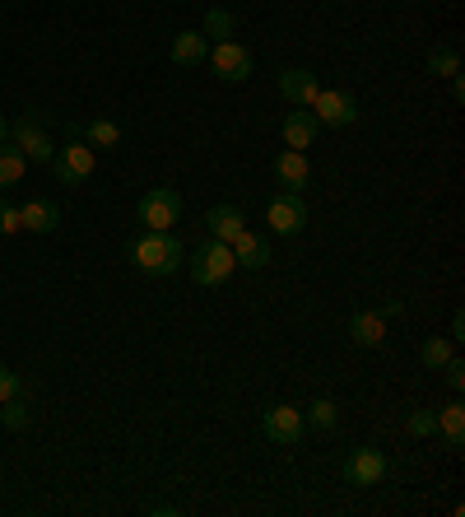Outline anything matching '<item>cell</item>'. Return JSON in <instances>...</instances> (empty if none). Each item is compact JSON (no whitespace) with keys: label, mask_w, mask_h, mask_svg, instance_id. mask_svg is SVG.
Here are the masks:
<instances>
[{"label":"cell","mask_w":465,"mask_h":517,"mask_svg":"<svg viewBox=\"0 0 465 517\" xmlns=\"http://www.w3.org/2000/svg\"><path fill=\"white\" fill-rule=\"evenodd\" d=\"M131 266L140 275H154V280H163V275H177V266H186V247H182V238H177L173 229H168V233L145 229L131 243Z\"/></svg>","instance_id":"1"},{"label":"cell","mask_w":465,"mask_h":517,"mask_svg":"<svg viewBox=\"0 0 465 517\" xmlns=\"http://www.w3.org/2000/svg\"><path fill=\"white\" fill-rule=\"evenodd\" d=\"M186 271H191V280H196L200 289H214V285H224L228 275L238 271V257H233V247H228V243H219V238H205V243L191 252Z\"/></svg>","instance_id":"2"},{"label":"cell","mask_w":465,"mask_h":517,"mask_svg":"<svg viewBox=\"0 0 465 517\" xmlns=\"http://www.w3.org/2000/svg\"><path fill=\"white\" fill-rule=\"evenodd\" d=\"M93 168H98V150L93 145H84L80 136L66 140V145H56L52 154V173L61 187H80V182H89Z\"/></svg>","instance_id":"3"},{"label":"cell","mask_w":465,"mask_h":517,"mask_svg":"<svg viewBox=\"0 0 465 517\" xmlns=\"http://www.w3.org/2000/svg\"><path fill=\"white\" fill-rule=\"evenodd\" d=\"M10 145L14 150H24L28 164H52V154H56V140L47 136L42 112H24V117L10 126Z\"/></svg>","instance_id":"4"},{"label":"cell","mask_w":465,"mask_h":517,"mask_svg":"<svg viewBox=\"0 0 465 517\" xmlns=\"http://www.w3.org/2000/svg\"><path fill=\"white\" fill-rule=\"evenodd\" d=\"M312 117H317V126H331V131H345V126H354L363 117L359 98L349 94V89H321L317 98H312Z\"/></svg>","instance_id":"5"},{"label":"cell","mask_w":465,"mask_h":517,"mask_svg":"<svg viewBox=\"0 0 465 517\" xmlns=\"http://www.w3.org/2000/svg\"><path fill=\"white\" fill-rule=\"evenodd\" d=\"M140 224L145 229H177L182 224V196H177L173 187H149L145 196H140Z\"/></svg>","instance_id":"6"},{"label":"cell","mask_w":465,"mask_h":517,"mask_svg":"<svg viewBox=\"0 0 465 517\" xmlns=\"http://www.w3.org/2000/svg\"><path fill=\"white\" fill-rule=\"evenodd\" d=\"M266 224L270 233H279V238H298V233L307 229V205L298 191H275L266 201Z\"/></svg>","instance_id":"7"},{"label":"cell","mask_w":465,"mask_h":517,"mask_svg":"<svg viewBox=\"0 0 465 517\" xmlns=\"http://www.w3.org/2000/svg\"><path fill=\"white\" fill-rule=\"evenodd\" d=\"M340 476H345V485H354V490H368V485H382V480L391 476V462H386L382 448H354L345 457V466H340Z\"/></svg>","instance_id":"8"},{"label":"cell","mask_w":465,"mask_h":517,"mask_svg":"<svg viewBox=\"0 0 465 517\" xmlns=\"http://www.w3.org/2000/svg\"><path fill=\"white\" fill-rule=\"evenodd\" d=\"M261 434L275 443V448H298L307 434V420L298 406H270L266 415H261Z\"/></svg>","instance_id":"9"},{"label":"cell","mask_w":465,"mask_h":517,"mask_svg":"<svg viewBox=\"0 0 465 517\" xmlns=\"http://www.w3.org/2000/svg\"><path fill=\"white\" fill-rule=\"evenodd\" d=\"M205 61H210L214 66V75H219V80H228V84H242V80H252V52H247V47H242L238 38H224V42H214V52L205 56Z\"/></svg>","instance_id":"10"},{"label":"cell","mask_w":465,"mask_h":517,"mask_svg":"<svg viewBox=\"0 0 465 517\" xmlns=\"http://www.w3.org/2000/svg\"><path fill=\"white\" fill-rule=\"evenodd\" d=\"M279 94H284L289 108H312V98L321 94V84L307 66H289V70H279Z\"/></svg>","instance_id":"11"},{"label":"cell","mask_w":465,"mask_h":517,"mask_svg":"<svg viewBox=\"0 0 465 517\" xmlns=\"http://www.w3.org/2000/svg\"><path fill=\"white\" fill-rule=\"evenodd\" d=\"M275 182L279 191H303L312 182V164H307V150H279L275 159Z\"/></svg>","instance_id":"12"},{"label":"cell","mask_w":465,"mask_h":517,"mask_svg":"<svg viewBox=\"0 0 465 517\" xmlns=\"http://www.w3.org/2000/svg\"><path fill=\"white\" fill-rule=\"evenodd\" d=\"M279 131H284V150H312V140H317L321 126H317V117H312L307 108H289Z\"/></svg>","instance_id":"13"},{"label":"cell","mask_w":465,"mask_h":517,"mask_svg":"<svg viewBox=\"0 0 465 517\" xmlns=\"http://www.w3.org/2000/svg\"><path fill=\"white\" fill-rule=\"evenodd\" d=\"M19 229H28V233H56V229H61V205L42 201V196L24 201V205H19Z\"/></svg>","instance_id":"14"},{"label":"cell","mask_w":465,"mask_h":517,"mask_svg":"<svg viewBox=\"0 0 465 517\" xmlns=\"http://www.w3.org/2000/svg\"><path fill=\"white\" fill-rule=\"evenodd\" d=\"M168 56H173V66H205V56H210V38L200 33V28H186V33H177L173 47H168Z\"/></svg>","instance_id":"15"},{"label":"cell","mask_w":465,"mask_h":517,"mask_svg":"<svg viewBox=\"0 0 465 517\" xmlns=\"http://www.w3.org/2000/svg\"><path fill=\"white\" fill-rule=\"evenodd\" d=\"M349 336H354L359 350H377L386 341V317L372 313V308H359V313L349 317Z\"/></svg>","instance_id":"16"},{"label":"cell","mask_w":465,"mask_h":517,"mask_svg":"<svg viewBox=\"0 0 465 517\" xmlns=\"http://www.w3.org/2000/svg\"><path fill=\"white\" fill-rule=\"evenodd\" d=\"M228 247H233V257H238V266H247V271H266V266H270V243L261 238V233L242 229Z\"/></svg>","instance_id":"17"},{"label":"cell","mask_w":465,"mask_h":517,"mask_svg":"<svg viewBox=\"0 0 465 517\" xmlns=\"http://www.w3.org/2000/svg\"><path fill=\"white\" fill-rule=\"evenodd\" d=\"M205 224H210V238H219V243H233L242 229H247V215H242L238 205H228V201H219L205 215Z\"/></svg>","instance_id":"18"},{"label":"cell","mask_w":465,"mask_h":517,"mask_svg":"<svg viewBox=\"0 0 465 517\" xmlns=\"http://www.w3.org/2000/svg\"><path fill=\"white\" fill-rule=\"evenodd\" d=\"M438 434L452 443V448H461L465 443V406L461 401H447V406L438 410Z\"/></svg>","instance_id":"19"},{"label":"cell","mask_w":465,"mask_h":517,"mask_svg":"<svg viewBox=\"0 0 465 517\" xmlns=\"http://www.w3.org/2000/svg\"><path fill=\"white\" fill-rule=\"evenodd\" d=\"M424 66L433 70V75H442V80H452V75H461V52H456L452 42H438V47H428Z\"/></svg>","instance_id":"20"},{"label":"cell","mask_w":465,"mask_h":517,"mask_svg":"<svg viewBox=\"0 0 465 517\" xmlns=\"http://www.w3.org/2000/svg\"><path fill=\"white\" fill-rule=\"evenodd\" d=\"M24 173H28L24 150H14V145H0V191L19 187V182H24Z\"/></svg>","instance_id":"21"},{"label":"cell","mask_w":465,"mask_h":517,"mask_svg":"<svg viewBox=\"0 0 465 517\" xmlns=\"http://www.w3.org/2000/svg\"><path fill=\"white\" fill-rule=\"evenodd\" d=\"M80 136H84V145H93V150H117V145H121V126L107 122V117H98V122L84 126Z\"/></svg>","instance_id":"22"},{"label":"cell","mask_w":465,"mask_h":517,"mask_svg":"<svg viewBox=\"0 0 465 517\" xmlns=\"http://www.w3.org/2000/svg\"><path fill=\"white\" fill-rule=\"evenodd\" d=\"M307 429H321V434H335V424H340V415H335V401H326V396H317L312 406L303 410Z\"/></svg>","instance_id":"23"},{"label":"cell","mask_w":465,"mask_h":517,"mask_svg":"<svg viewBox=\"0 0 465 517\" xmlns=\"http://www.w3.org/2000/svg\"><path fill=\"white\" fill-rule=\"evenodd\" d=\"M233 28H238V19H233V10H224V5H214V10H205V38H233Z\"/></svg>","instance_id":"24"},{"label":"cell","mask_w":465,"mask_h":517,"mask_svg":"<svg viewBox=\"0 0 465 517\" xmlns=\"http://www.w3.org/2000/svg\"><path fill=\"white\" fill-rule=\"evenodd\" d=\"M452 341H447V336H428L424 341V350H419V364L428 368V373H438L442 364H447V359H452Z\"/></svg>","instance_id":"25"},{"label":"cell","mask_w":465,"mask_h":517,"mask_svg":"<svg viewBox=\"0 0 465 517\" xmlns=\"http://www.w3.org/2000/svg\"><path fill=\"white\" fill-rule=\"evenodd\" d=\"M405 429H410L414 438H433V434H438V410L414 406V410H410V420H405Z\"/></svg>","instance_id":"26"},{"label":"cell","mask_w":465,"mask_h":517,"mask_svg":"<svg viewBox=\"0 0 465 517\" xmlns=\"http://www.w3.org/2000/svg\"><path fill=\"white\" fill-rule=\"evenodd\" d=\"M0 406H5V410H0V420L10 424V429H28V420H33V415H28V406L19 401V396H10V401H0Z\"/></svg>","instance_id":"27"},{"label":"cell","mask_w":465,"mask_h":517,"mask_svg":"<svg viewBox=\"0 0 465 517\" xmlns=\"http://www.w3.org/2000/svg\"><path fill=\"white\" fill-rule=\"evenodd\" d=\"M10 233H19V205L0 196V238H10Z\"/></svg>","instance_id":"28"},{"label":"cell","mask_w":465,"mask_h":517,"mask_svg":"<svg viewBox=\"0 0 465 517\" xmlns=\"http://www.w3.org/2000/svg\"><path fill=\"white\" fill-rule=\"evenodd\" d=\"M438 373H442V378H447V387H452V392H461V387H465V364H461V359H456V354H452V359H447V364L438 368Z\"/></svg>","instance_id":"29"},{"label":"cell","mask_w":465,"mask_h":517,"mask_svg":"<svg viewBox=\"0 0 465 517\" xmlns=\"http://www.w3.org/2000/svg\"><path fill=\"white\" fill-rule=\"evenodd\" d=\"M19 392H24V382H19V373L0 364V401H10V396H19Z\"/></svg>","instance_id":"30"},{"label":"cell","mask_w":465,"mask_h":517,"mask_svg":"<svg viewBox=\"0 0 465 517\" xmlns=\"http://www.w3.org/2000/svg\"><path fill=\"white\" fill-rule=\"evenodd\" d=\"M447 341H452V345H456V341H465V317H461V313L452 317V336H447Z\"/></svg>","instance_id":"31"},{"label":"cell","mask_w":465,"mask_h":517,"mask_svg":"<svg viewBox=\"0 0 465 517\" xmlns=\"http://www.w3.org/2000/svg\"><path fill=\"white\" fill-rule=\"evenodd\" d=\"M382 317H405V303H400V299H396V303H386Z\"/></svg>","instance_id":"32"},{"label":"cell","mask_w":465,"mask_h":517,"mask_svg":"<svg viewBox=\"0 0 465 517\" xmlns=\"http://www.w3.org/2000/svg\"><path fill=\"white\" fill-rule=\"evenodd\" d=\"M5 140H10V122H5V117H0V145H5Z\"/></svg>","instance_id":"33"}]
</instances>
